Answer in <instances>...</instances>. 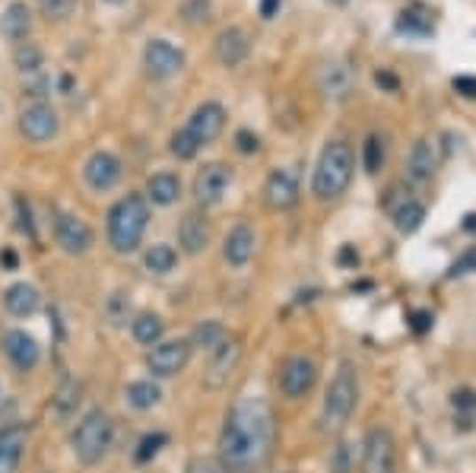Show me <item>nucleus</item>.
<instances>
[{"label": "nucleus", "instance_id": "31", "mask_svg": "<svg viewBox=\"0 0 476 473\" xmlns=\"http://www.w3.org/2000/svg\"><path fill=\"white\" fill-rule=\"evenodd\" d=\"M144 268L150 270V274H156V276L172 274V270L178 268V252H175L172 244H166V242L150 244V248H146V254H144Z\"/></svg>", "mask_w": 476, "mask_h": 473}, {"label": "nucleus", "instance_id": "19", "mask_svg": "<svg viewBox=\"0 0 476 473\" xmlns=\"http://www.w3.org/2000/svg\"><path fill=\"white\" fill-rule=\"evenodd\" d=\"M121 175H124L121 159H118L114 153H108V150H96V153H92L90 159H86V166H83L86 184H90L92 191H98V194L112 191L114 184L121 182Z\"/></svg>", "mask_w": 476, "mask_h": 473}, {"label": "nucleus", "instance_id": "48", "mask_svg": "<svg viewBox=\"0 0 476 473\" xmlns=\"http://www.w3.org/2000/svg\"><path fill=\"white\" fill-rule=\"evenodd\" d=\"M375 83H378L381 89H387V92H397V89H401V80L394 77L391 70H378V74H375Z\"/></svg>", "mask_w": 476, "mask_h": 473}, {"label": "nucleus", "instance_id": "20", "mask_svg": "<svg viewBox=\"0 0 476 473\" xmlns=\"http://www.w3.org/2000/svg\"><path fill=\"white\" fill-rule=\"evenodd\" d=\"M257 252V232L251 229L248 222H238V226H232L226 236V242H222V258H226V264L232 270H245L251 264V258H254Z\"/></svg>", "mask_w": 476, "mask_h": 473}, {"label": "nucleus", "instance_id": "27", "mask_svg": "<svg viewBox=\"0 0 476 473\" xmlns=\"http://www.w3.org/2000/svg\"><path fill=\"white\" fill-rule=\"evenodd\" d=\"M182 198V178L175 172H156L146 178V200L156 206H172Z\"/></svg>", "mask_w": 476, "mask_h": 473}, {"label": "nucleus", "instance_id": "43", "mask_svg": "<svg viewBox=\"0 0 476 473\" xmlns=\"http://www.w3.org/2000/svg\"><path fill=\"white\" fill-rule=\"evenodd\" d=\"M188 473H229V467L213 454H200L188 464Z\"/></svg>", "mask_w": 476, "mask_h": 473}, {"label": "nucleus", "instance_id": "3", "mask_svg": "<svg viewBox=\"0 0 476 473\" xmlns=\"http://www.w3.org/2000/svg\"><path fill=\"white\" fill-rule=\"evenodd\" d=\"M359 407V368L355 362L343 359L337 372L331 375V384L321 400V429L324 432H343Z\"/></svg>", "mask_w": 476, "mask_h": 473}, {"label": "nucleus", "instance_id": "39", "mask_svg": "<svg viewBox=\"0 0 476 473\" xmlns=\"http://www.w3.org/2000/svg\"><path fill=\"white\" fill-rule=\"evenodd\" d=\"M210 16H213L210 0H184V4H182V19H184V23L204 26V23H210Z\"/></svg>", "mask_w": 476, "mask_h": 473}, {"label": "nucleus", "instance_id": "35", "mask_svg": "<svg viewBox=\"0 0 476 473\" xmlns=\"http://www.w3.org/2000/svg\"><path fill=\"white\" fill-rule=\"evenodd\" d=\"M80 394H83V388H80V382H74V378H67V382L58 388V394H54V416L58 420H70L76 413V407H80Z\"/></svg>", "mask_w": 476, "mask_h": 473}, {"label": "nucleus", "instance_id": "45", "mask_svg": "<svg viewBox=\"0 0 476 473\" xmlns=\"http://www.w3.org/2000/svg\"><path fill=\"white\" fill-rule=\"evenodd\" d=\"M235 146H238V153H257V150H261V140H257V134H251V130H238V134H235Z\"/></svg>", "mask_w": 476, "mask_h": 473}, {"label": "nucleus", "instance_id": "50", "mask_svg": "<svg viewBox=\"0 0 476 473\" xmlns=\"http://www.w3.org/2000/svg\"><path fill=\"white\" fill-rule=\"evenodd\" d=\"M343 268H359V252H355L353 244H343L340 248V258H337Z\"/></svg>", "mask_w": 476, "mask_h": 473}, {"label": "nucleus", "instance_id": "8", "mask_svg": "<svg viewBox=\"0 0 476 473\" xmlns=\"http://www.w3.org/2000/svg\"><path fill=\"white\" fill-rule=\"evenodd\" d=\"M191 350L194 346L184 337H178V340H159L146 353V368H150L152 378H175V375H182L184 366H188Z\"/></svg>", "mask_w": 476, "mask_h": 473}, {"label": "nucleus", "instance_id": "23", "mask_svg": "<svg viewBox=\"0 0 476 473\" xmlns=\"http://www.w3.org/2000/svg\"><path fill=\"white\" fill-rule=\"evenodd\" d=\"M178 244H182V252L197 258V254L207 252V244H210V222L200 210H191V213L182 216L178 222Z\"/></svg>", "mask_w": 476, "mask_h": 473}, {"label": "nucleus", "instance_id": "33", "mask_svg": "<svg viewBox=\"0 0 476 473\" xmlns=\"http://www.w3.org/2000/svg\"><path fill=\"white\" fill-rule=\"evenodd\" d=\"M13 67L20 70V74H26V77H35V74H42V67H45V51L29 39L20 42V45H13Z\"/></svg>", "mask_w": 476, "mask_h": 473}, {"label": "nucleus", "instance_id": "28", "mask_svg": "<svg viewBox=\"0 0 476 473\" xmlns=\"http://www.w3.org/2000/svg\"><path fill=\"white\" fill-rule=\"evenodd\" d=\"M397 32L410 35V39H429L432 32H435V16L425 7H407L397 16Z\"/></svg>", "mask_w": 476, "mask_h": 473}, {"label": "nucleus", "instance_id": "49", "mask_svg": "<svg viewBox=\"0 0 476 473\" xmlns=\"http://www.w3.org/2000/svg\"><path fill=\"white\" fill-rule=\"evenodd\" d=\"M261 19H273V16H280L283 10V0H261Z\"/></svg>", "mask_w": 476, "mask_h": 473}, {"label": "nucleus", "instance_id": "22", "mask_svg": "<svg viewBox=\"0 0 476 473\" xmlns=\"http://www.w3.org/2000/svg\"><path fill=\"white\" fill-rule=\"evenodd\" d=\"M4 353H7V359L20 372H32L42 362V346L26 330H7L4 334Z\"/></svg>", "mask_w": 476, "mask_h": 473}, {"label": "nucleus", "instance_id": "29", "mask_svg": "<svg viewBox=\"0 0 476 473\" xmlns=\"http://www.w3.org/2000/svg\"><path fill=\"white\" fill-rule=\"evenodd\" d=\"M451 413H454V426L461 432H470L476 426V388L464 384V388L451 391Z\"/></svg>", "mask_w": 476, "mask_h": 473}, {"label": "nucleus", "instance_id": "47", "mask_svg": "<svg viewBox=\"0 0 476 473\" xmlns=\"http://www.w3.org/2000/svg\"><path fill=\"white\" fill-rule=\"evenodd\" d=\"M454 92H461L464 99H476V77H454Z\"/></svg>", "mask_w": 476, "mask_h": 473}, {"label": "nucleus", "instance_id": "16", "mask_svg": "<svg viewBox=\"0 0 476 473\" xmlns=\"http://www.w3.org/2000/svg\"><path fill=\"white\" fill-rule=\"evenodd\" d=\"M226 118H229V112L222 102H204V105H197L194 112H191L184 130H188L200 146H210L213 140L226 130Z\"/></svg>", "mask_w": 476, "mask_h": 473}, {"label": "nucleus", "instance_id": "13", "mask_svg": "<svg viewBox=\"0 0 476 473\" xmlns=\"http://www.w3.org/2000/svg\"><path fill=\"white\" fill-rule=\"evenodd\" d=\"M238 362H242V340H238V337H226V340L210 353V359H207L204 384L210 391L226 388L229 378H232L235 368H238Z\"/></svg>", "mask_w": 476, "mask_h": 473}, {"label": "nucleus", "instance_id": "25", "mask_svg": "<svg viewBox=\"0 0 476 473\" xmlns=\"http://www.w3.org/2000/svg\"><path fill=\"white\" fill-rule=\"evenodd\" d=\"M26 426H7L0 429V473H13L23 461V451H26Z\"/></svg>", "mask_w": 476, "mask_h": 473}, {"label": "nucleus", "instance_id": "6", "mask_svg": "<svg viewBox=\"0 0 476 473\" xmlns=\"http://www.w3.org/2000/svg\"><path fill=\"white\" fill-rule=\"evenodd\" d=\"M317 92L331 105H343L355 92V67L343 58H331L317 67Z\"/></svg>", "mask_w": 476, "mask_h": 473}, {"label": "nucleus", "instance_id": "51", "mask_svg": "<svg viewBox=\"0 0 476 473\" xmlns=\"http://www.w3.org/2000/svg\"><path fill=\"white\" fill-rule=\"evenodd\" d=\"M4 264H7L10 270H16V254L13 252H4Z\"/></svg>", "mask_w": 476, "mask_h": 473}, {"label": "nucleus", "instance_id": "21", "mask_svg": "<svg viewBox=\"0 0 476 473\" xmlns=\"http://www.w3.org/2000/svg\"><path fill=\"white\" fill-rule=\"evenodd\" d=\"M213 54H216V61H220L222 67H238V64H245L251 54L248 32H245L242 26H226V29L216 35V42H213Z\"/></svg>", "mask_w": 476, "mask_h": 473}, {"label": "nucleus", "instance_id": "12", "mask_svg": "<svg viewBox=\"0 0 476 473\" xmlns=\"http://www.w3.org/2000/svg\"><path fill=\"white\" fill-rule=\"evenodd\" d=\"M232 188V168L226 162H204L194 175V198L200 206H216Z\"/></svg>", "mask_w": 476, "mask_h": 473}, {"label": "nucleus", "instance_id": "11", "mask_svg": "<svg viewBox=\"0 0 476 473\" xmlns=\"http://www.w3.org/2000/svg\"><path fill=\"white\" fill-rule=\"evenodd\" d=\"M58 130H61V115L51 108V102H29L20 112V134L29 143H48L58 137Z\"/></svg>", "mask_w": 476, "mask_h": 473}, {"label": "nucleus", "instance_id": "52", "mask_svg": "<svg viewBox=\"0 0 476 473\" xmlns=\"http://www.w3.org/2000/svg\"><path fill=\"white\" fill-rule=\"evenodd\" d=\"M464 229H467V232H476V213H470L467 220H464Z\"/></svg>", "mask_w": 476, "mask_h": 473}, {"label": "nucleus", "instance_id": "2", "mask_svg": "<svg viewBox=\"0 0 476 473\" xmlns=\"http://www.w3.org/2000/svg\"><path fill=\"white\" fill-rule=\"evenodd\" d=\"M146 226H150V200L146 194H124L108 210V244L118 254H134L144 244Z\"/></svg>", "mask_w": 476, "mask_h": 473}, {"label": "nucleus", "instance_id": "26", "mask_svg": "<svg viewBox=\"0 0 476 473\" xmlns=\"http://www.w3.org/2000/svg\"><path fill=\"white\" fill-rule=\"evenodd\" d=\"M4 308H7L13 318H29L42 308V296L32 283H13L7 292H4Z\"/></svg>", "mask_w": 476, "mask_h": 473}, {"label": "nucleus", "instance_id": "14", "mask_svg": "<svg viewBox=\"0 0 476 473\" xmlns=\"http://www.w3.org/2000/svg\"><path fill=\"white\" fill-rule=\"evenodd\" d=\"M54 242L70 258H83L96 242V236H92L90 222L80 220L76 213H58L54 216Z\"/></svg>", "mask_w": 476, "mask_h": 473}, {"label": "nucleus", "instance_id": "34", "mask_svg": "<svg viewBox=\"0 0 476 473\" xmlns=\"http://www.w3.org/2000/svg\"><path fill=\"white\" fill-rule=\"evenodd\" d=\"M226 337H229V330L222 328V321H200L188 340H191V346H194V350L213 353L216 346L222 344V340H226Z\"/></svg>", "mask_w": 476, "mask_h": 473}, {"label": "nucleus", "instance_id": "38", "mask_svg": "<svg viewBox=\"0 0 476 473\" xmlns=\"http://www.w3.org/2000/svg\"><path fill=\"white\" fill-rule=\"evenodd\" d=\"M168 150H172V156L175 159H182V162H188V159H194L197 153H200V150H204V146L197 143L194 137H191L188 130H175L172 134V143H168Z\"/></svg>", "mask_w": 476, "mask_h": 473}, {"label": "nucleus", "instance_id": "1", "mask_svg": "<svg viewBox=\"0 0 476 473\" xmlns=\"http://www.w3.org/2000/svg\"><path fill=\"white\" fill-rule=\"evenodd\" d=\"M277 438V423L267 397L245 394L229 410L220 432V461L229 473H257L267 464Z\"/></svg>", "mask_w": 476, "mask_h": 473}, {"label": "nucleus", "instance_id": "37", "mask_svg": "<svg viewBox=\"0 0 476 473\" xmlns=\"http://www.w3.org/2000/svg\"><path fill=\"white\" fill-rule=\"evenodd\" d=\"M35 4L48 23H67L76 10V0H35Z\"/></svg>", "mask_w": 476, "mask_h": 473}, {"label": "nucleus", "instance_id": "36", "mask_svg": "<svg viewBox=\"0 0 476 473\" xmlns=\"http://www.w3.org/2000/svg\"><path fill=\"white\" fill-rule=\"evenodd\" d=\"M363 166L369 175H378L381 166H385V140L378 137V134H371V137H365L363 143Z\"/></svg>", "mask_w": 476, "mask_h": 473}, {"label": "nucleus", "instance_id": "32", "mask_svg": "<svg viewBox=\"0 0 476 473\" xmlns=\"http://www.w3.org/2000/svg\"><path fill=\"white\" fill-rule=\"evenodd\" d=\"M124 397H128V404L134 410H152L162 400V391H159V384L152 378H140V382H130L124 388Z\"/></svg>", "mask_w": 476, "mask_h": 473}, {"label": "nucleus", "instance_id": "42", "mask_svg": "<svg viewBox=\"0 0 476 473\" xmlns=\"http://www.w3.org/2000/svg\"><path fill=\"white\" fill-rule=\"evenodd\" d=\"M168 438L162 432H152V435H146L144 442H140V451H137V461H140V464H146V461L150 458H156L159 451H162V445H166Z\"/></svg>", "mask_w": 476, "mask_h": 473}, {"label": "nucleus", "instance_id": "9", "mask_svg": "<svg viewBox=\"0 0 476 473\" xmlns=\"http://www.w3.org/2000/svg\"><path fill=\"white\" fill-rule=\"evenodd\" d=\"M363 473H397V442L387 426H375L365 435Z\"/></svg>", "mask_w": 476, "mask_h": 473}, {"label": "nucleus", "instance_id": "44", "mask_svg": "<svg viewBox=\"0 0 476 473\" xmlns=\"http://www.w3.org/2000/svg\"><path fill=\"white\" fill-rule=\"evenodd\" d=\"M467 274H476V248H470V252H464L461 258L454 260L451 270H448V276H467Z\"/></svg>", "mask_w": 476, "mask_h": 473}, {"label": "nucleus", "instance_id": "46", "mask_svg": "<svg viewBox=\"0 0 476 473\" xmlns=\"http://www.w3.org/2000/svg\"><path fill=\"white\" fill-rule=\"evenodd\" d=\"M432 312H413L410 314V330H413V334H425V330L432 328Z\"/></svg>", "mask_w": 476, "mask_h": 473}, {"label": "nucleus", "instance_id": "10", "mask_svg": "<svg viewBox=\"0 0 476 473\" xmlns=\"http://www.w3.org/2000/svg\"><path fill=\"white\" fill-rule=\"evenodd\" d=\"M188 64L184 51L178 45H172L168 39H150L144 45V67L152 80H172L178 77Z\"/></svg>", "mask_w": 476, "mask_h": 473}, {"label": "nucleus", "instance_id": "18", "mask_svg": "<svg viewBox=\"0 0 476 473\" xmlns=\"http://www.w3.org/2000/svg\"><path fill=\"white\" fill-rule=\"evenodd\" d=\"M299 175H295L293 168H273L270 175L264 182V204L277 213L283 210H293L299 204Z\"/></svg>", "mask_w": 476, "mask_h": 473}, {"label": "nucleus", "instance_id": "40", "mask_svg": "<svg viewBox=\"0 0 476 473\" xmlns=\"http://www.w3.org/2000/svg\"><path fill=\"white\" fill-rule=\"evenodd\" d=\"M105 318L108 324H124L130 318V299L124 292H112L105 302Z\"/></svg>", "mask_w": 476, "mask_h": 473}, {"label": "nucleus", "instance_id": "7", "mask_svg": "<svg viewBox=\"0 0 476 473\" xmlns=\"http://www.w3.org/2000/svg\"><path fill=\"white\" fill-rule=\"evenodd\" d=\"M277 382H280V391L286 400H302V397L311 394L317 382V362L305 353H295V356L283 359Z\"/></svg>", "mask_w": 476, "mask_h": 473}, {"label": "nucleus", "instance_id": "5", "mask_svg": "<svg viewBox=\"0 0 476 473\" xmlns=\"http://www.w3.org/2000/svg\"><path fill=\"white\" fill-rule=\"evenodd\" d=\"M114 442V426H112V416L105 410H90L83 420L76 423L74 429V458L80 461L83 467H96L105 461V454L112 451Z\"/></svg>", "mask_w": 476, "mask_h": 473}, {"label": "nucleus", "instance_id": "30", "mask_svg": "<svg viewBox=\"0 0 476 473\" xmlns=\"http://www.w3.org/2000/svg\"><path fill=\"white\" fill-rule=\"evenodd\" d=\"M130 334H134L137 344L156 346L159 340H162V334H166V321L152 312H144V314H137V318H130Z\"/></svg>", "mask_w": 476, "mask_h": 473}, {"label": "nucleus", "instance_id": "4", "mask_svg": "<svg viewBox=\"0 0 476 473\" xmlns=\"http://www.w3.org/2000/svg\"><path fill=\"white\" fill-rule=\"evenodd\" d=\"M355 175V153L347 140H331V143L321 150V159L315 166V175H311V194L317 200H337L347 194L349 182Z\"/></svg>", "mask_w": 476, "mask_h": 473}, {"label": "nucleus", "instance_id": "41", "mask_svg": "<svg viewBox=\"0 0 476 473\" xmlns=\"http://www.w3.org/2000/svg\"><path fill=\"white\" fill-rule=\"evenodd\" d=\"M355 467V454H353V445L340 442L337 448L331 451V473H353Z\"/></svg>", "mask_w": 476, "mask_h": 473}, {"label": "nucleus", "instance_id": "24", "mask_svg": "<svg viewBox=\"0 0 476 473\" xmlns=\"http://www.w3.org/2000/svg\"><path fill=\"white\" fill-rule=\"evenodd\" d=\"M0 35L13 45L32 35V7L26 0H10L7 7L0 10Z\"/></svg>", "mask_w": 476, "mask_h": 473}, {"label": "nucleus", "instance_id": "53", "mask_svg": "<svg viewBox=\"0 0 476 473\" xmlns=\"http://www.w3.org/2000/svg\"><path fill=\"white\" fill-rule=\"evenodd\" d=\"M102 4H112V7H121V4H128V0H102Z\"/></svg>", "mask_w": 476, "mask_h": 473}, {"label": "nucleus", "instance_id": "17", "mask_svg": "<svg viewBox=\"0 0 476 473\" xmlns=\"http://www.w3.org/2000/svg\"><path fill=\"white\" fill-rule=\"evenodd\" d=\"M441 159H445V150H441L439 140L419 137L413 143V150H410V156H407V178L413 184L429 182V178L439 172Z\"/></svg>", "mask_w": 476, "mask_h": 473}, {"label": "nucleus", "instance_id": "15", "mask_svg": "<svg viewBox=\"0 0 476 473\" xmlns=\"http://www.w3.org/2000/svg\"><path fill=\"white\" fill-rule=\"evenodd\" d=\"M385 206H387V213H391L394 226H397L401 236H413V232L425 222V204L423 200H416L410 191H403L401 184H394L391 191H387Z\"/></svg>", "mask_w": 476, "mask_h": 473}]
</instances>
